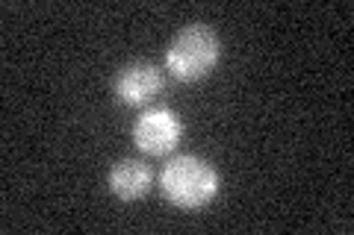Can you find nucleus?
Here are the masks:
<instances>
[{
    "instance_id": "nucleus-2",
    "label": "nucleus",
    "mask_w": 354,
    "mask_h": 235,
    "mask_svg": "<svg viewBox=\"0 0 354 235\" xmlns=\"http://www.w3.org/2000/svg\"><path fill=\"white\" fill-rule=\"evenodd\" d=\"M221 59V39L218 32L195 21V24L180 27L171 36L169 48H165V68L177 83H198L204 80Z\"/></svg>"
},
{
    "instance_id": "nucleus-4",
    "label": "nucleus",
    "mask_w": 354,
    "mask_h": 235,
    "mask_svg": "<svg viewBox=\"0 0 354 235\" xmlns=\"http://www.w3.org/2000/svg\"><path fill=\"white\" fill-rule=\"evenodd\" d=\"M162 85L165 80H162L160 65L148 59H136V62H127L124 68H118L113 92L118 97V103L124 106H148L162 92Z\"/></svg>"
},
{
    "instance_id": "nucleus-5",
    "label": "nucleus",
    "mask_w": 354,
    "mask_h": 235,
    "mask_svg": "<svg viewBox=\"0 0 354 235\" xmlns=\"http://www.w3.org/2000/svg\"><path fill=\"white\" fill-rule=\"evenodd\" d=\"M106 185H109V192H113L118 200H124V203L142 200L153 185V171L148 167V162L127 156V159H118L113 167H109Z\"/></svg>"
},
{
    "instance_id": "nucleus-1",
    "label": "nucleus",
    "mask_w": 354,
    "mask_h": 235,
    "mask_svg": "<svg viewBox=\"0 0 354 235\" xmlns=\"http://www.w3.org/2000/svg\"><path fill=\"white\" fill-rule=\"evenodd\" d=\"M160 192L171 206L183 212L204 209L218 194V171L195 153L171 156L160 171Z\"/></svg>"
},
{
    "instance_id": "nucleus-3",
    "label": "nucleus",
    "mask_w": 354,
    "mask_h": 235,
    "mask_svg": "<svg viewBox=\"0 0 354 235\" xmlns=\"http://www.w3.org/2000/svg\"><path fill=\"white\" fill-rule=\"evenodd\" d=\"M133 144L148 156H169L183 139V121L169 106H148L133 121Z\"/></svg>"
}]
</instances>
